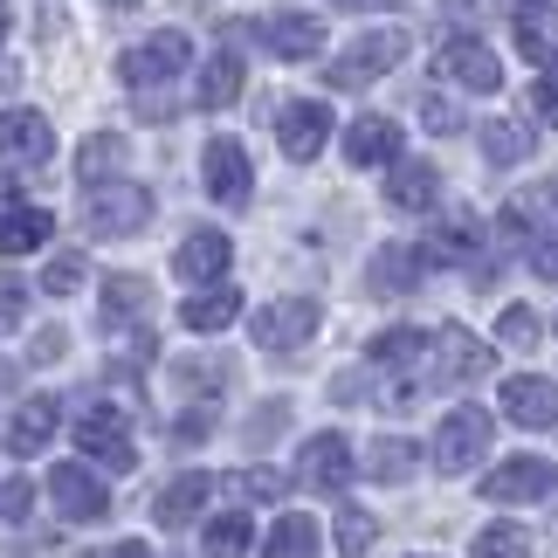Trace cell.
Masks as SVG:
<instances>
[{
  "label": "cell",
  "instance_id": "cell-1",
  "mask_svg": "<svg viewBox=\"0 0 558 558\" xmlns=\"http://www.w3.org/2000/svg\"><path fill=\"white\" fill-rule=\"evenodd\" d=\"M145 221H153V193H145L138 180H97L90 193H83V228L104 234V242L138 234Z\"/></svg>",
  "mask_w": 558,
  "mask_h": 558
},
{
  "label": "cell",
  "instance_id": "cell-2",
  "mask_svg": "<svg viewBox=\"0 0 558 558\" xmlns=\"http://www.w3.org/2000/svg\"><path fill=\"white\" fill-rule=\"evenodd\" d=\"M407 62V28H373L359 35L345 56L331 62V90H359V83H379L386 70H400Z\"/></svg>",
  "mask_w": 558,
  "mask_h": 558
},
{
  "label": "cell",
  "instance_id": "cell-3",
  "mask_svg": "<svg viewBox=\"0 0 558 558\" xmlns=\"http://www.w3.org/2000/svg\"><path fill=\"white\" fill-rule=\"evenodd\" d=\"M489 435H497V421H489L483 407H456V414L441 421V435H435V469L469 476V469L489 456Z\"/></svg>",
  "mask_w": 558,
  "mask_h": 558
},
{
  "label": "cell",
  "instance_id": "cell-4",
  "mask_svg": "<svg viewBox=\"0 0 558 558\" xmlns=\"http://www.w3.org/2000/svg\"><path fill=\"white\" fill-rule=\"evenodd\" d=\"M76 448L90 456L97 469H111V476H132L138 448H132V421L118 414V407H90V414L76 421Z\"/></svg>",
  "mask_w": 558,
  "mask_h": 558
},
{
  "label": "cell",
  "instance_id": "cell-5",
  "mask_svg": "<svg viewBox=\"0 0 558 558\" xmlns=\"http://www.w3.org/2000/svg\"><path fill=\"white\" fill-rule=\"evenodd\" d=\"M186 62H193V41H186L180 28H166V35H153V41H138V49H124V56H118V76L132 83V90H153V83H173Z\"/></svg>",
  "mask_w": 558,
  "mask_h": 558
},
{
  "label": "cell",
  "instance_id": "cell-6",
  "mask_svg": "<svg viewBox=\"0 0 558 558\" xmlns=\"http://www.w3.org/2000/svg\"><path fill=\"white\" fill-rule=\"evenodd\" d=\"M427 366H435V386H476L489 373V345L462 325H441L427 338Z\"/></svg>",
  "mask_w": 558,
  "mask_h": 558
},
{
  "label": "cell",
  "instance_id": "cell-7",
  "mask_svg": "<svg viewBox=\"0 0 558 558\" xmlns=\"http://www.w3.org/2000/svg\"><path fill=\"white\" fill-rule=\"evenodd\" d=\"M248 331H255L263 352H296V345L317 338V304H311V296H276V304H263L248 317Z\"/></svg>",
  "mask_w": 558,
  "mask_h": 558
},
{
  "label": "cell",
  "instance_id": "cell-8",
  "mask_svg": "<svg viewBox=\"0 0 558 558\" xmlns=\"http://www.w3.org/2000/svg\"><path fill=\"white\" fill-rule=\"evenodd\" d=\"M483 497L489 504H545V497H558V469L538 456H510L483 476Z\"/></svg>",
  "mask_w": 558,
  "mask_h": 558
},
{
  "label": "cell",
  "instance_id": "cell-9",
  "mask_svg": "<svg viewBox=\"0 0 558 558\" xmlns=\"http://www.w3.org/2000/svg\"><path fill=\"white\" fill-rule=\"evenodd\" d=\"M504 421L524 427V435H551L558 427V379H538V373L504 379Z\"/></svg>",
  "mask_w": 558,
  "mask_h": 558
},
{
  "label": "cell",
  "instance_id": "cell-10",
  "mask_svg": "<svg viewBox=\"0 0 558 558\" xmlns=\"http://www.w3.org/2000/svg\"><path fill=\"white\" fill-rule=\"evenodd\" d=\"M435 70H441L448 83H462V90H476V97H497V90H504V62L489 56L483 41H469V35L441 41V49H435Z\"/></svg>",
  "mask_w": 558,
  "mask_h": 558
},
{
  "label": "cell",
  "instance_id": "cell-11",
  "mask_svg": "<svg viewBox=\"0 0 558 558\" xmlns=\"http://www.w3.org/2000/svg\"><path fill=\"white\" fill-rule=\"evenodd\" d=\"M276 145H283V159H317L331 145V104H311V97H296L283 104V118H276Z\"/></svg>",
  "mask_w": 558,
  "mask_h": 558
},
{
  "label": "cell",
  "instance_id": "cell-12",
  "mask_svg": "<svg viewBox=\"0 0 558 558\" xmlns=\"http://www.w3.org/2000/svg\"><path fill=\"white\" fill-rule=\"evenodd\" d=\"M201 173H207V193H214L221 207H248V193H255V166H248V153H242L234 138H207Z\"/></svg>",
  "mask_w": 558,
  "mask_h": 558
},
{
  "label": "cell",
  "instance_id": "cell-13",
  "mask_svg": "<svg viewBox=\"0 0 558 558\" xmlns=\"http://www.w3.org/2000/svg\"><path fill=\"white\" fill-rule=\"evenodd\" d=\"M49 497H56L62 518H76V524H90V518H104V510H111V489L97 483L90 462H62V469H49Z\"/></svg>",
  "mask_w": 558,
  "mask_h": 558
},
{
  "label": "cell",
  "instance_id": "cell-14",
  "mask_svg": "<svg viewBox=\"0 0 558 558\" xmlns=\"http://www.w3.org/2000/svg\"><path fill=\"white\" fill-rule=\"evenodd\" d=\"M296 476H304L311 489H345L352 476H359V456H352V441L345 435H311L304 441V456H296Z\"/></svg>",
  "mask_w": 558,
  "mask_h": 558
},
{
  "label": "cell",
  "instance_id": "cell-15",
  "mask_svg": "<svg viewBox=\"0 0 558 558\" xmlns=\"http://www.w3.org/2000/svg\"><path fill=\"white\" fill-rule=\"evenodd\" d=\"M0 153H8L14 166H41V159L56 153L49 118H41V111H21V104H14V111H0Z\"/></svg>",
  "mask_w": 558,
  "mask_h": 558
},
{
  "label": "cell",
  "instance_id": "cell-16",
  "mask_svg": "<svg viewBox=\"0 0 558 558\" xmlns=\"http://www.w3.org/2000/svg\"><path fill=\"white\" fill-rule=\"evenodd\" d=\"M56 421H62V400H56V393L21 400L14 421H8V456H41V448L56 441Z\"/></svg>",
  "mask_w": 558,
  "mask_h": 558
},
{
  "label": "cell",
  "instance_id": "cell-17",
  "mask_svg": "<svg viewBox=\"0 0 558 558\" xmlns=\"http://www.w3.org/2000/svg\"><path fill=\"white\" fill-rule=\"evenodd\" d=\"M421 276H427V255H421V248L386 242L373 263H366V290H379V296H407V290H421Z\"/></svg>",
  "mask_w": 558,
  "mask_h": 558
},
{
  "label": "cell",
  "instance_id": "cell-18",
  "mask_svg": "<svg viewBox=\"0 0 558 558\" xmlns=\"http://www.w3.org/2000/svg\"><path fill=\"white\" fill-rule=\"evenodd\" d=\"M228 234L221 228H193L186 234V242H180V255H173V269L186 276V283H221V276H228Z\"/></svg>",
  "mask_w": 558,
  "mask_h": 558
},
{
  "label": "cell",
  "instance_id": "cell-19",
  "mask_svg": "<svg viewBox=\"0 0 558 558\" xmlns=\"http://www.w3.org/2000/svg\"><path fill=\"white\" fill-rule=\"evenodd\" d=\"M207 497H214V476H201V469H186V476H173L159 489V504H153V518L166 524V531H186L193 518L207 510Z\"/></svg>",
  "mask_w": 558,
  "mask_h": 558
},
{
  "label": "cell",
  "instance_id": "cell-20",
  "mask_svg": "<svg viewBox=\"0 0 558 558\" xmlns=\"http://www.w3.org/2000/svg\"><path fill=\"white\" fill-rule=\"evenodd\" d=\"M510 28H518V49L531 62H558V8L551 0H518V8H510Z\"/></svg>",
  "mask_w": 558,
  "mask_h": 558
},
{
  "label": "cell",
  "instance_id": "cell-21",
  "mask_svg": "<svg viewBox=\"0 0 558 558\" xmlns=\"http://www.w3.org/2000/svg\"><path fill=\"white\" fill-rule=\"evenodd\" d=\"M386 201H393L400 214H427L441 201V173L427 159H393V180H386Z\"/></svg>",
  "mask_w": 558,
  "mask_h": 558
},
{
  "label": "cell",
  "instance_id": "cell-22",
  "mask_svg": "<svg viewBox=\"0 0 558 558\" xmlns=\"http://www.w3.org/2000/svg\"><path fill=\"white\" fill-rule=\"evenodd\" d=\"M345 159L352 166H393L400 159V124L393 118H352L345 124Z\"/></svg>",
  "mask_w": 558,
  "mask_h": 558
},
{
  "label": "cell",
  "instance_id": "cell-23",
  "mask_svg": "<svg viewBox=\"0 0 558 558\" xmlns=\"http://www.w3.org/2000/svg\"><path fill=\"white\" fill-rule=\"evenodd\" d=\"M263 41L283 62H311L317 49H325V21H317V14H276L269 28H263Z\"/></svg>",
  "mask_w": 558,
  "mask_h": 558
},
{
  "label": "cell",
  "instance_id": "cell-24",
  "mask_svg": "<svg viewBox=\"0 0 558 558\" xmlns=\"http://www.w3.org/2000/svg\"><path fill=\"white\" fill-rule=\"evenodd\" d=\"M234 317H242V290H228V283H207V290H193L186 304H180V325L186 331H228Z\"/></svg>",
  "mask_w": 558,
  "mask_h": 558
},
{
  "label": "cell",
  "instance_id": "cell-25",
  "mask_svg": "<svg viewBox=\"0 0 558 558\" xmlns=\"http://www.w3.org/2000/svg\"><path fill=\"white\" fill-rule=\"evenodd\" d=\"M49 234H56V214L49 207H21L14 201L8 214H0V255H35Z\"/></svg>",
  "mask_w": 558,
  "mask_h": 558
},
{
  "label": "cell",
  "instance_id": "cell-26",
  "mask_svg": "<svg viewBox=\"0 0 558 558\" xmlns=\"http://www.w3.org/2000/svg\"><path fill=\"white\" fill-rule=\"evenodd\" d=\"M145 311H153V283H145V276H111V283H104V325L111 331L145 325Z\"/></svg>",
  "mask_w": 558,
  "mask_h": 558
},
{
  "label": "cell",
  "instance_id": "cell-27",
  "mask_svg": "<svg viewBox=\"0 0 558 558\" xmlns=\"http://www.w3.org/2000/svg\"><path fill=\"white\" fill-rule=\"evenodd\" d=\"M242 83H248L242 56H234V49H221V56H214L207 70H201V90H193V97H201V111H228V104L242 97Z\"/></svg>",
  "mask_w": 558,
  "mask_h": 558
},
{
  "label": "cell",
  "instance_id": "cell-28",
  "mask_svg": "<svg viewBox=\"0 0 558 558\" xmlns=\"http://www.w3.org/2000/svg\"><path fill=\"white\" fill-rule=\"evenodd\" d=\"M76 173H83V186H97V180H118V173H124V138H118V132H97V138H83V153H76Z\"/></svg>",
  "mask_w": 558,
  "mask_h": 558
},
{
  "label": "cell",
  "instance_id": "cell-29",
  "mask_svg": "<svg viewBox=\"0 0 558 558\" xmlns=\"http://www.w3.org/2000/svg\"><path fill=\"white\" fill-rule=\"evenodd\" d=\"M263 558H317V524L311 518H276L269 524V538H263Z\"/></svg>",
  "mask_w": 558,
  "mask_h": 558
},
{
  "label": "cell",
  "instance_id": "cell-30",
  "mask_svg": "<svg viewBox=\"0 0 558 558\" xmlns=\"http://www.w3.org/2000/svg\"><path fill=\"white\" fill-rule=\"evenodd\" d=\"M255 545V524L242 510H221V518H207V558H248Z\"/></svg>",
  "mask_w": 558,
  "mask_h": 558
},
{
  "label": "cell",
  "instance_id": "cell-31",
  "mask_svg": "<svg viewBox=\"0 0 558 558\" xmlns=\"http://www.w3.org/2000/svg\"><path fill=\"white\" fill-rule=\"evenodd\" d=\"M476 248H483V228H476V221H441L435 242H427L421 255H427V263H469Z\"/></svg>",
  "mask_w": 558,
  "mask_h": 558
},
{
  "label": "cell",
  "instance_id": "cell-32",
  "mask_svg": "<svg viewBox=\"0 0 558 558\" xmlns=\"http://www.w3.org/2000/svg\"><path fill=\"white\" fill-rule=\"evenodd\" d=\"M524 153H531V124H510V118L483 124V159L489 166H518Z\"/></svg>",
  "mask_w": 558,
  "mask_h": 558
},
{
  "label": "cell",
  "instance_id": "cell-33",
  "mask_svg": "<svg viewBox=\"0 0 558 558\" xmlns=\"http://www.w3.org/2000/svg\"><path fill=\"white\" fill-rule=\"evenodd\" d=\"M414 441H366V476H379V483H407L414 476Z\"/></svg>",
  "mask_w": 558,
  "mask_h": 558
},
{
  "label": "cell",
  "instance_id": "cell-34",
  "mask_svg": "<svg viewBox=\"0 0 558 558\" xmlns=\"http://www.w3.org/2000/svg\"><path fill=\"white\" fill-rule=\"evenodd\" d=\"M469 558H531V531H518V524H483L476 545H469Z\"/></svg>",
  "mask_w": 558,
  "mask_h": 558
},
{
  "label": "cell",
  "instance_id": "cell-35",
  "mask_svg": "<svg viewBox=\"0 0 558 558\" xmlns=\"http://www.w3.org/2000/svg\"><path fill=\"white\" fill-rule=\"evenodd\" d=\"M421 331H379L373 338V345H366V359H373V366H421Z\"/></svg>",
  "mask_w": 558,
  "mask_h": 558
},
{
  "label": "cell",
  "instance_id": "cell-36",
  "mask_svg": "<svg viewBox=\"0 0 558 558\" xmlns=\"http://www.w3.org/2000/svg\"><path fill=\"white\" fill-rule=\"evenodd\" d=\"M497 338H504L510 352H538V338H545V325H538V317H531L524 304H510V311L497 317Z\"/></svg>",
  "mask_w": 558,
  "mask_h": 558
},
{
  "label": "cell",
  "instance_id": "cell-37",
  "mask_svg": "<svg viewBox=\"0 0 558 558\" xmlns=\"http://www.w3.org/2000/svg\"><path fill=\"white\" fill-rule=\"evenodd\" d=\"M234 489H242V497H263V504H283L290 497V476H283V469H269V462H255V469L234 476Z\"/></svg>",
  "mask_w": 558,
  "mask_h": 558
},
{
  "label": "cell",
  "instance_id": "cell-38",
  "mask_svg": "<svg viewBox=\"0 0 558 558\" xmlns=\"http://www.w3.org/2000/svg\"><path fill=\"white\" fill-rule=\"evenodd\" d=\"M373 538H379V524L366 518V510H338V551H345V558L373 551Z\"/></svg>",
  "mask_w": 558,
  "mask_h": 558
},
{
  "label": "cell",
  "instance_id": "cell-39",
  "mask_svg": "<svg viewBox=\"0 0 558 558\" xmlns=\"http://www.w3.org/2000/svg\"><path fill=\"white\" fill-rule=\"evenodd\" d=\"M41 290H49V296H70V290H83V255H56V263L41 269Z\"/></svg>",
  "mask_w": 558,
  "mask_h": 558
},
{
  "label": "cell",
  "instance_id": "cell-40",
  "mask_svg": "<svg viewBox=\"0 0 558 558\" xmlns=\"http://www.w3.org/2000/svg\"><path fill=\"white\" fill-rule=\"evenodd\" d=\"M21 317H28V283L8 269V276H0V331H14Z\"/></svg>",
  "mask_w": 558,
  "mask_h": 558
},
{
  "label": "cell",
  "instance_id": "cell-41",
  "mask_svg": "<svg viewBox=\"0 0 558 558\" xmlns=\"http://www.w3.org/2000/svg\"><path fill=\"white\" fill-rule=\"evenodd\" d=\"M421 124H427V132H462V111L441 90H421Z\"/></svg>",
  "mask_w": 558,
  "mask_h": 558
},
{
  "label": "cell",
  "instance_id": "cell-42",
  "mask_svg": "<svg viewBox=\"0 0 558 558\" xmlns=\"http://www.w3.org/2000/svg\"><path fill=\"white\" fill-rule=\"evenodd\" d=\"M28 510H35V483H28V476H8V483H0V518L21 524Z\"/></svg>",
  "mask_w": 558,
  "mask_h": 558
},
{
  "label": "cell",
  "instance_id": "cell-43",
  "mask_svg": "<svg viewBox=\"0 0 558 558\" xmlns=\"http://www.w3.org/2000/svg\"><path fill=\"white\" fill-rule=\"evenodd\" d=\"M531 111H538L545 124H558V62H551L538 83H531Z\"/></svg>",
  "mask_w": 558,
  "mask_h": 558
},
{
  "label": "cell",
  "instance_id": "cell-44",
  "mask_svg": "<svg viewBox=\"0 0 558 558\" xmlns=\"http://www.w3.org/2000/svg\"><path fill=\"white\" fill-rule=\"evenodd\" d=\"M214 435V414H207V407H186V414L173 421V441H207Z\"/></svg>",
  "mask_w": 558,
  "mask_h": 558
},
{
  "label": "cell",
  "instance_id": "cell-45",
  "mask_svg": "<svg viewBox=\"0 0 558 558\" xmlns=\"http://www.w3.org/2000/svg\"><path fill=\"white\" fill-rule=\"evenodd\" d=\"M180 386H207V393H214V386H221V359H186Z\"/></svg>",
  "mask_w": 558,
  "mask_h": 558
},
{
  "label": "cell",
  "instance_id": "cell-46",
  "mask_svg": "<svg viewBox=\"0 0 558 558\" xmlns=\"http://www.w3.org/2000/svg\"><path fill=\"white\" fill-rule=\"evenodd\" d=\"M531 269L558 283V234H531Z\"/></svg>",
  "mask_w": 558,
  "mask_h": 558
},
{
  "label": "cell",
  "instance_id": "cell-47",
  "mask_svg": "<svg viewBox=\"0 0 558 558\" xmlns=\"http://www.w3.org/2000/svg\"><path fill=\"white\" fill-rule=\"evenodd\" d=\"M504 242L510 248H531V214L524 207H504Z\"/></svg>",
  "mask_w": 558,
  "mask_h": 558
},
{
  "label": "cell",
  "instance_id": "cell-48",
  "mask_svg": "<svg viewBox=\"0 0 558 558\" xmlns=\"http://www.w3.org/2000/svg\"><path fill=\"white\" fill-rule=\"evenodd\" d=\"M283 427V407H263V421H248V441H269Z\"/></svg>",
  "mask_w": 558,
  "mask_h": 558
},
{
  "label": "cell",
  "instance_id": "cell-49",
  "mask_svg": "<svg viewBox=\"0 0 558 558\" xmlns=\"http://www.w3.org/2000/svg\"><path fill=\"white\" fill-rule=\"evenodd\" d=\"M331 8H345V14H393L400 0H331Z\"/></svg>",
  "mask_w": 558,
  "mask_h": 558
},
{
  "label": "cell",
  "instance_id": "cell-50",
  "mask_svg": "<svg viewBox=\"0 0 558 558\" xmlns=\"http://www.w3.org/2000/svg\"><path fill=\"white\" fill-rule=\"evenodd\" d=\"M97 558H153V551H145V545L132 538V545H111V551H97Z\"/></svg>",
  "mask_w": 558,
  "mask_h": 558
},
{
  "label": "cell",
  "instance_id": "cell-51",
  "mask_svg": "<svg viewBox=\"0 0 558 558\" xmlns=\"http://www.w3.org/2000/svg\"><path fill=\"white\" fill-rule=\"evenodd\" d=\"M14 201H21V193H14V173H0V214H8Z\"/></svg>",
  "mask_w": 558,
  "mask_h": 558
},
{
  "label": "cell",
  "instance_id": "cell-52",
  "mask_svg": "<svg viewBox=\"0 0 558 558\" xmlns=\"http://www.w3.org/2000/svg\"><path fill=\"white\" fill-rule=\"evenodd\" d=\"M8 28H14V8H8V0H0V41H8Z\"/></svg>",
  "mask_w": 558,
  "mask_h": 558
},
{
  "label": "cell",
  "instance_id": "cell-53",
  "mask_svg": "<svg viewBox=\"0 0 558 558\" xmlns=\"http://www.w3.org/2000/svg\"><path fill=\"white\" fill-rule=\"evenodd\" d=\"M8 83H14V70H8V62H0V90H8Z\"/></svg>",
  "mask_w": 558,
  "mask_h": 558
},
{
  "label": "cell",
  "instance_id": "cell-54",
  "mask_svg": "<svg viewBox=\"0 0 558 558\" xmlns=\"http://www.w3.org/2000/svg\"><path fill=\"white\" fill-rule=\"evenodd\" d=\"M545 201H551V207H558V186H551V193H545Z\"/></svg>",
  "mask_w": 558,
  "mask_h": 558
},
{
  "label": "cell",
  "instance_id": "cell-55",
  "mask_svg": "<svg viewBox=\"0 0 558 558\" xmlns=\"http://www.w3.org/2000/svg\"><path fill=\"white\" fill-rule=\"evenodd\" d=\"M111 8H132V0H111Z\"/></svg>",
  "mask_w": 558,
  "mask_h": 558
},
{
  "label": "cell",
  "instance_id": "cell-56",
  "mask_svg": "<svg viewBox=\"0 0 558 558\" xmlns=\"http://www.w3.org/2000/svg\"><path fill=\"white\" fill-rule=\"evenodd\" d=\"M0 386H8V366H0Z\"/></svg>",
  "mask_w": 558,
  "mask_h": 558
}]
</instances>
